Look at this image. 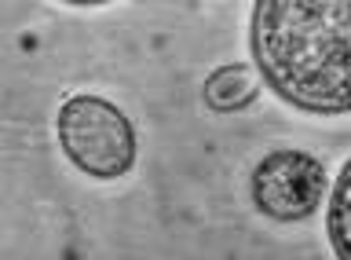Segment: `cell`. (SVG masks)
Masks as SVG:
<instances>
[{"instance_id": "3", "label": "cell", "mask_w": 351, "mask_h": 260, "mask_svg": "<svg viewBox=\"0 0 351 260\" xmlns=\"http://www.w3.org/2000/svg\"><path fill=\"white\" fill-rule=\"evenodd\" d=\"M329 191L326 161L300 147L267 150L249 176L252 205L278 224H296L318 213Z\"/></svg>"}, {"instance_id": "1", "label": "cell", "mask_w": 351, "mask_h": 260, "mask_svg": "<svg viewBox=\"0 0 351 260\" xmlns=\"http://www.w3.org/2000/svg\"><path fill=\"white\" fill-rule=\"evenodd\" d=\"M249 56L285 106L351 114V0H252Z\"/></svg>"}, {"instance_id": "5", "label": "cell", "mask_w": 351, "mask_h": 260, "mask_svg": "<svg viewBox=\"0 0 351 260\" xmlns=\"http://www.w3.org/2000/svg\"><path fill=\"white\" fill-rule=\"evenodd\" d=\"M326 235L340 260H351V158L340 165L326 205Z\"/></svg>"}, {"instance_id": "6", "label": "cell", "mask_w": 351, "mask_h": 260, "mask_svg": "<svg viewBox=\"0 0 351 260\" xmlns=\"http://www.w3.org/2000/svg\"><path fill=\"white\" fill-rule=\"evenodd\" d=\"M59 4H70V8H106L114 0H59Z\"/></svg>"}, {"instance_id": "4", "label": "cell", "mask_w": 351, "mask_h": 260, "mask_svg": "<svg viewBox=\"0 0 351 260\" xmlns=\"http://www.w3.org/2000/svg\"><path fill=\"white\" fill-rule=\"evenodd\" d=\"M260 73H252L249 62H223L205 78L202 99L213 114H238L256 103L260 95Z\"/></svg>"}, {"instance_id": "2", "label": "cell", "mask_w": 351, "mask_h": 260, "mask_svg": "<svg viewBox=\"0 0 351 260\" xmlns=\"http://www.w3.org/2000/svg\"><path fill=\"white\" fill-rule=\"evenodd\" d=\"M55 136L62 154L92 180H121L136 165V128L114 99L73 92L59 103Z\"/></svg>"}]
</instances>
